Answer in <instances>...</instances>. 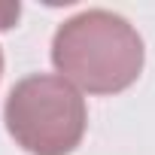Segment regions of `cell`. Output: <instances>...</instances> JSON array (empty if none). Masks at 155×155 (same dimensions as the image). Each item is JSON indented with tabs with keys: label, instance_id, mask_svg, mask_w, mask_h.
Wrapping results in <instances>:
<instances>
[{
	"label": "cell",
	"instance_id": "3957f363",
	"mask_svg": "<svg viewBox=\"0 0 155 155\" xmlns=\"http://www.w3.org/2000/svg\"><path fill=\"white\" fill-rule=\"evenodd\" d=\"M21 15L18 3H0V31H9ZM0 76H3V52H0Z\"/></svg>",
	"mask_w": 155,
	"mask_h": 155
},
{
	"label": "cell",
	"instance_id": "7a4b0ae2",
	"mask_svg": "<svg viewBox=\"0 0 155 155\" xmlns=\"http://www.w3.org/2000/svg\"><path fill=\"white\" fill-rule=\"evenodd\" d=\"M3 122L15 146L31 155H70L88 128L85 97L55 73L18 79L3 104Z\"/></svg>",
	"mask_w": 155,
	"mask_h": 155
},
{
	"label": "cell",
	"instance_id": "6da1fadb",
	"mask_svg": "<svg viewBox=\"0 0 155 155\" xmlns=\"http://www.w3.org/2000/svg\"><path fill=\"white\" fill-rule=\"evenodd\" d=\"M146 49L137 28L110 12L85 9L67 18L52 40V64L67 82L88 94H119L143 73Z\"/></svg>",
	"mask_w": 155,
	"mask_h": 155
}]
</instances>
